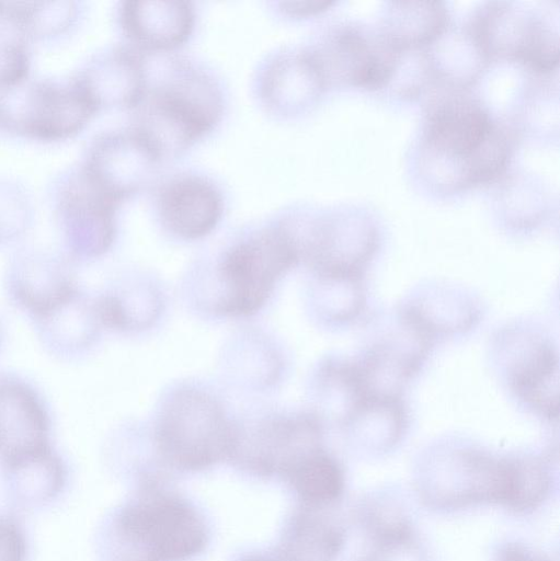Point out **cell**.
I'll use <instances>...</instances> for the list:
<instances>
[{
  "label": "cell",
  "mask_w": 560,
  "mask_h": 561,
  "mask_svg": "<svg viewBox=\"0 0 560 561\" xmlns=\"http://www.w3.org/2000/svg\"><path fill=\"white\" fill-rule=\"evenodd\" d=\"M206 523L185 499L141 492L116 515L110 533L112 561H186L204 550Z\"/></svg>",
  "instance_id": "cell-1"
},
{
  "label": "cell",
  "mask_w": 560,
  "mask_h": 561,
  "mask_svg": "<svg viewBox=\"0 0 560 561\" xmlns=\"http://www.w3.org/2000/svg\"><path fill=\"white\" fill-rule=\"evenodd\" d=\"M236 443L237 426L218 401L194 388L173 393L157 422V448L181 470L198 471L232 458Z\"/></svg>",
  "instance_id": "cell-2"
},
{
  "label": "cell",
  "mask_w": 560,
  "mask_h": 561,
  "mask_svg": "<svg viewBox=\"0 0 560 561\" xmlns=\"http://www.w3.org/2000/svg\"><path fill=\"white\" fill-rule=\"evenodd\" d=\"M135 134L160 159L175 154L208 131L219 115L215 88L197 73L146 91L137 103Z\"/></svg>",
  "instance_id": "cell-3"
},
{
  "label": "cell",
  "mask_w": 560,
  "mask_h": 561,
  "mask_svg": "<svg viewBox=\"0 0 560 561\" xmlns=\"http://www.w3.org/2000/svg\"><path fill=\"white\" fill-rule=\"evenodd\" d=\"M299 256L297 241L283 228L265 230L235 245L219 266L224 290L216 311L233 318L255 313Z\"/></svg>",
  "instance_id": "cell-4"
},
{
  "label": "cell",
  "mask_w": 560,
  "mask_h": 561,
  "mask_svg": "<svg viewBox=\"0 0 560 561\" xmlns=\"http://www.w3.org/2000/svg\"><path fill=\"white\" fill-rule=\"evenodd\" d=\"M427 140L449 158L465 162L470 182L485 181L504 167L508 149L489 113L469 99L434 105L427 119Z\"/></svg>",
  "instance_id": "cell-5"
},
{
  "label": "cell",
  "mask_w": 560,
  "mask_h": 561,
  "mask_svg": "<svg viewBox=\"0 0 560 561\" xmlns=\"http://www.w3.org/2000/svg\"><path fill=\"white\" fill-rule=\"evenodd\" d=\"M23 82L0 95V124L10 130L62 139L78 133L98 110L78 80L70 84Z\"/></svg>",
  "instance_id": "cell-6"
},
{
  "label": "cell",
  "mask_w": 560,
  "mask_h": 561,
  "mask_svg": "<svg viewBox=\"0 0 560 561\" xmlns=\"http://www.w3.org/2000/svg\"><path fill=\"white\" fill-rule=\"evenodd\" d=\"M319 425L309 415L267 419L249 431L237 427L232 458L242 459L259 473H287L298 461L318 450Z\"/></svg>",
  "instance_id": "cell-7"
},
{
  "label": "cell",
  "mask_w": 560,
  "mask_h": 561,
  "mask_svg": "<svg viewBox=\"0 0 560 561\" xmlns=\"http://www.w3.org/2000/svg\"><path fill=\"white\" fill-rule=\"evenodd\" d=\"M48 431V414L33 389L0 377V457L8 467L49 450Z\"/></svg>",
  "instance_id": "cell-8"
},
{
  "label": "cell",
  "mask_w": 560,
  "mask_h": 561,
  "mask_svg": "<svg viewBox=\"0 0 560 561\" xmlns=\"http://www.w3.org/2000/svg\"><path fill=\"white\" fill-rule=\"evenodd\" d=\"M114 203L85 173L64 190L60 213L73 251L99 255L107 250L114 237Z\"/></svg>",
  "instance_id": "cell-9"
},
{
  "label": "cell",
  "mask_w": 560,
  "mask_h": 561,
  "mask_svg": "<svg viewBox=\"0 0 560 561\" xmlns=\"http://www.w3.org/2000/svg\"><path fill=\"white\" fill-rule=\"evenodd\" d=\"M158 160L135 133L113 135L95 144L84 173L116 202L137 191Z\"/></svg>",
  "instance_id": "cell-10"
},
{
  "label": "cell",
  "mask_w": 560,
  "mask_h": 561,
  "mask_svg": "<svg viewBox=\"0 0 560 561\" xmlns=\"http://www.w3.org/2000/svg\"><path fill=\"white\" fill-rule=\"evenodd\" d=\"M159 210L164 225L184 239H198L217 225L222 202L217 190L199 178H181L160 194Z\"/></svg>",
  "instance_id": "cell-11"
},
{
  "label": "cell",
  "mask_w": 560,
  "mask_h": 561,
  "mask_svg": "<svg viewBox=\"0 0 560 561\" xmlns=\"http://www.w3.org/2000/svg\"><path fill=\"white\" fill-rule=\"evenodd\" d=\"M127 34L149 49H169L183 43L193 27V11L182 1H129L122 10Z\"/></svg>",
  "instance_id": "cell-12"
},
{
  "label": "cell",
  "mask_w": 560,
  "mask_h": 561,
  "mask_svg": "<svg viewBox=\"0 0 560 561\" xmlns=\"http://www.w3.org/2000/svg\"><path fill=\"white\" fill-rule=\"evenodd\" d=\"M11 283L19 304L43 319L53 317L77 296L69 275L54 262L35 261L23 264Z\"/></svg>",
  "instance_id": "cell-13"
},
{
  "label": "cell",
  "mask_w": 560,
  "mask_h": 561,
  "mask_svg": "<svg viewBox=\"0 0 560 561\" xmlns=\"http://www.w3.org/2000/svg\"><path fill=\"white\" fill-rule=\"evenodd\" d=\"M77 80L98 108L103 104L134 106L145 89L141 65L128 51H115Z\"/></svg>",
  "instance_id": "cell-14"
},
{
  "label": "cell",
  "mask_w": 560,
  "mask_h": 561,
  "mask_svg": "<svg viewBox=\"0 0 560 561\" xmlns=\"http://www.w3.org/2000/svg\"><path fill=\"white\" fill-rule=\"evenodd\" d=\"M286 476L299 497L309 504L335 500L343 485L339 465L319 449L298 461Z\"/></svg>",
  "instance_id": "cell-15"
},
{
  "label": "cell",
  "mask_w": 560,
  "mask_h": 561,
  "mask_svg": "<svg viewBox=\"0 0 560 561\" xmlns=\"http://www.w3.org/2000/svg\"><path fill=\"white\" fill-rule=\"evenodd\" d=\"M0 14L31 34L44 35L67 27L72 9L70 3H0Z\"/></svg>",
  "instance_id": "cell-16"
},
{
  "label": "cell",
  "mask_w": 560,
  "mask_h": 561,
  "mask_svg": "<svg viewBox=\"0 0 560 561\" xmlns=\"http://www.w3.org/2000/svg\"><path fill=\"white\" fill-rule=\"evenodd\" d=\"M557 371V360L551 351L544 350L516 375L514 380L516 390L523 398L549 416L553 415V410H558L552 398V376Z\"/></svg>",
  "instance_id": "cell-17"
},
{
  "label": "cell",
  "mask_w": 560,
  "mask_h": 561,
  "mask_svg": "<svg viewBox=\"0 0 560 561\" xmlns=\"http://www.w3.org/2000/svg\"><path fill=\"white\" fill-rule=\"evenodd\" d=\"M27 71V55L20 39L0 36V87L5 90L22 83Z\"/></svg>",
  "instance_id": "cell-18"
},
{
  "label": "cell",
  "mask_w": 560,
  "mask_h": 561,
  "mask_svg": "<svg viewBox=\"0 0 560 561\" xmlns=\"http://www.w3.org/2000/svg\"><path fill=\"white\" fill-rule=\"evenodd\" d=\"M25 539L20 527L7 517H0V561H24Z\"/></svg>",
  "instance_id": "cell-19"
},
{
  "label": "cell",
  "mask_w": 560,
  "mask_h": 561,
  "mask_svg": "<svg viewBox=\"0 0 560 561\" xmlns=\"http://www.w3.org/2000/svg\"><path fill=\"white\" fill-rule=\"evenodd\" d=\"M331 2L327 1H299L283 2L282 7L285 13L290 15H305L318 12L327 8Z\"/></svg>",
  "instance_id": "cell-20"
},
{
  "label": "cell",
  "mask_w": 560,
  "mask_h": 561,
  "mask_svg": "<svg viewBox=\"0 0 560 561\" xmlns=\"http://www.w3.org/2000/svg\"><path fill=\"white\" fill-rule=\"evenodd\" d=\"M241 561H283L276 553L275 554H255L250 556Z\"/></svg>",
  "instance_id": "cell-21"
}]
</instances>
